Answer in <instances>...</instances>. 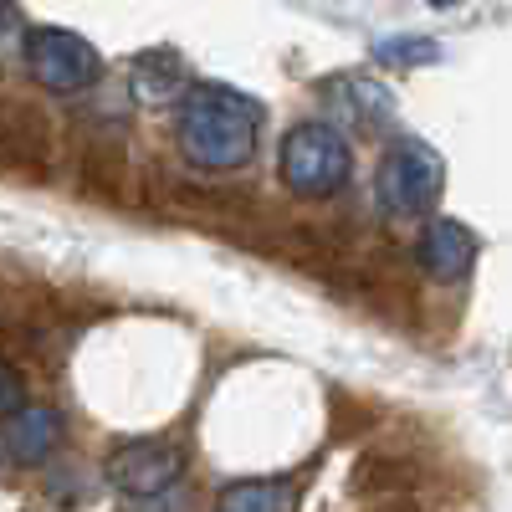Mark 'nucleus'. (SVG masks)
<instances>
[{
  "label": "nucleus",
  "instance_id": "obj_7",
  "mask_svg": "<svg viewBox=\"0 0 512 512\" xmlns=\"http://www.w3.org/2000/svg\"><path fill=\"white\" fill-rule=\"evenodd\" d=\"M72 185L77 195H88L98 205H123L128 200V154L118 139L108 134H93L77 144V159H72Z\"/></svg>",
  "mask_w": 512,
  "mask_h": 512
},
{
  "label": "nucleus",
  "instance_id": "obj_1",
  "mask_svg": "<svg viewBox=\"0 0 512 512\" xmlns=\"http://www.w3.org/2000/svg\"><path fill=\"white\" fill-rule=\"evenodd\" d=\"M180 118L175 134L180 149L195 169H210V175H231L256 154V123H262V108L251 98L231 93V88H185L180 93Z\"/></svg>",
  "mask_w": 512,
  "mask_h": 512
},
{
  "label": "nucleus",
  "instance_id": "obj_3",
  "mask_svg": "<svg viewBox=\"0 0 512 512\" xmlns=\"http://www.w3.org/2000/svg\"><path fill=\"white\" fill-rule=\"evenodd\" d=\"M0 180H57V123L26 98H0Z\"/></svg>",
  "mask_w": 512,
  "mask_h": 512
},
{
  "label": "nucleus",
  "instance_id": "obj_4",
  "mask_svg": "<svg viewBox=\"0 0 512 512\" xmlns=\"http://www.w3.org/2000/svg\"><path fill=\"white\" fill-rule=\"evenodd\" d=\"M21 62H26L36 88H47L57 98L88 93L93 82L103 77V57L93 52V41L67 31V26H36V31H26Z\"/></svg>",
  "mask_w": 512,
  "mask_h": 512
},
{
  "label": "nucleus",
  "instance_id": "obj_5",
  "mask_svg": "<svg viewBox=\"0 0 512 512\" xmlns=\"http://www.w3.org/2000/svg\"><path fill=\"white\" fill-rule=\"evenodd\" d=\"M441 185H446L441 154H431L415 139L384 149V159L374 169V195H379V205L390 210V216H425V210H436Z\"/></svg>",
  "mask_w": 512,
  "mask_h": 512
},
{
  "label": "nucleus",
  "instance_id": "obj_18",
  "mask_svg": "<svg viewBox=\"0 0 512 512\" xmlns=\"http://www.w3.org/2000/svg\"><path fill=\"white\" fill-rule=\"evenodd\" d=\"M425 6H461V0H425Z\"/></svg>",
  "mask_w": 512,
  "mask_h": 512
},
{
  "label": "nucleus",
  "instance_id": "obj_14",
  "mask_svg": "<svg viewBox=\"0 0 512 512\" xmlns=\"http://www.w3.org/2000/svg\"><path fill=\"white\" fill-rule=\"evenodd\" d=\"M333 441H354V436H364L369 431V405L364 400H349V395H333Z\"/></svg>",
  "mask_w": 512,
  "mask_h": 512
},
{
  "label": "nucleus",
  "instance_id": "obj_16",
  "mask_svg": "<svg viewBox=\"0 0 512 512\" xmlns=\"http://www.w3.org/2000/svg\"><path fill=\"white\" fill-rule=\"evenodd\" d=\"M21 41H26V16L11 6V0H0V62H16Z\"/></svg>",
  "mask_w": 512,
  "mask_h": 512
},
{
  "label": "nucleus",
  "instance_id": "obj_17",
  "mask_svg": "<svg viewBox=\"0 0 512 512\" xmlns=\"http://www.w3.org/2000/svg\"><path fill=\"white\" fill-rule=\"evenodd\" d=\"M374 512H420V502H415L410 492H395V497H379Z\"/></svg>",
  "mask_w": 512,
  "mask_h": 512
},
{
  "label": "nucleus",
  "instance_id": "obj_12",
  "mask_svg": "<svg viewBox=\"0 0 512 512\" xmlns=\"http://www.w3.org/2000/svg\"><path fill=\"white\" fill-rule=\"evenodd\" d=\"M292 482H236L221 492V512H292Z\"/></svg>",
  "mask_w": 512,
  "mask_h": 512
},
{
  "label": "nucleus",
  "instance_id": "obj_11",
  "mask_svg": "<svg viewBox=\"0 0 512 512\" xmlns=\"http://www.w3.org/2000/svg\"><path fill=\"white\" fill-rule=\"evenodd\" d=\"M6 451L16 461H47L57 446H62V415L47 410V405H21L6 415Z\"/></svg>",
  "mask_w": 512,
  "mask_h": 512
},
{
  "label": "nucleus",
  "instance_id": "obj_10",
  "mask_svg": "<svg viewBox=\"0 0 512 512\" xmlns=\"http://www.w3.org/2000/svg\"><path fill=\"white\" fill-rule=\"evenodd\" d=\"M420 487V461L400 456V451H369L354 461L349 472V492L354 497H395V492H415Z\"/></svg>",
  "mask_w": 512,
  "mask_h": 512
},
{
  "label": "nucleus",
  "instance_id": "obj_13",
  "mask_svg": "<svg viewBox=\"0 0 512 512\" xmlns=\"http://www.w3.org/2000/svg\"><path fill=\"white\" fill-rule=\"evenodd\" d=\"M436 57H441V47L431 36H379L374 41V62H384V67H425Z\"/></svg>",
  "mask_w": 512,
  "mask_h": 512
},
{
  "label": "nucleus",
  "instance_id": "obj_8",
  "mask_svg": "<svg viewBox=\"0 0 512 512\" xmlns=\"http://www.w3.org/2000/svg\"><path fill=\"white\" fill-rule=\"evenodd\" d=\"M477 251H482V241L461 221H431L420 231V241H415V262H420L425 277H436V282H461L466 272L477 267Z\"/></svg>",
  "mask_w": 512,
  "mask_h": 512
},
{
  "label": "nucleus",
  "instance_id": "obj_9",
  "mask_svg": "<svg viewBox=\"0 0 512 512\" xmlns=\"http://www.w3.org/2000/svg\"><path fill=\"white\" fill-rule=\"evenodd\" d=\"M128 88H134L139 103H175L190 88V72L185 57L175 47H149L128 62Z\"/></svg>",
  "mask_w": 512,
  "mask_h": 512
},
{
  "label": "nucleus",
  "instance_id": "obj_2",
  "mask_svg": "<svg viewBox=\"0 0 512 512\" xmlns=\"http://www.w3.org/2000/svg\"><path fill=\"white\" fill-rule=\"evenodd\" d=\"M277 175L297 200H333L354 175V149L333 123H297L282 139Z\"/></svg>",
  "mask_w": 512,
  "mask_h": 512
},
{
  "label": "nucleus",
  "instance_id": "obj_15",
  "mask_svg": "<svg viewBox=\"0 0 512 512\" xmlns=\"http://www.w3.org/2000/svg\"><path fill=\"white\" fill-rule=\"evenodd\" d=\"M21 405H26V374H21L16 359H6V349H0V420Z\"/></svg>",
  "mask_w": 512,
  "mask_h": 512
},
{
  "label": "nucleus",
  "instance_id": "obj_6",
  "mask_svg": "<svg viewBox=\"0 0 512 512\" xmlns=\"http://www.w3.org/2000/svg\"><path fill=\"white\" fill-rule=\"evenodd\" d=\"M185 446L180 441H134V446H123L113 451L108 461V482L128 497H159V492H175V482L185 477Z\"/></svg>",
  "mask_w": 512,
  "mask_h": 512
}]
</instances>
